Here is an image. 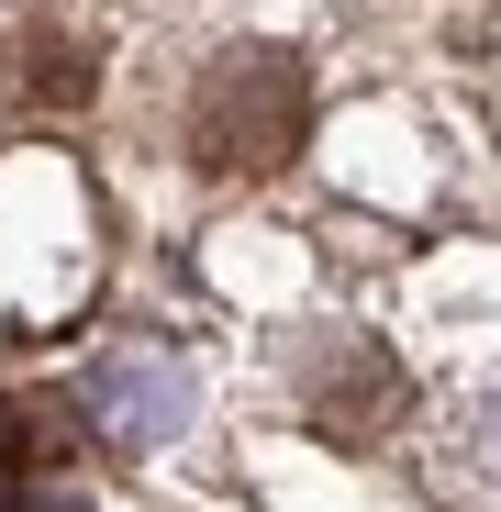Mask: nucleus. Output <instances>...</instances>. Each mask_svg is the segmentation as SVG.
I'll use <instances>...</instances> for the list:
<instances>
[{
	"instance_id": "f257e3e1",
	"label": "nucleus",
	"mask_w": 501,
	"mask_h": 512,
	"mask_svg": "<svg viewBox=\"0 0 501 512\" xmlns=\"http://www.w3.org/2000/svg\"><path fill=\"white\" fill-rule=\"evenodd\" d=\"M190 167L201 179H279L312 134V67L290 45H223L190 78Z\"/></svg>"
},
{
	"instance_id": "f03ea898",
	"label": "nucleus",
	"mask_w": 501,
	"mask_h": 512,
	"mask_svg": "<svg viewBox=\"0 0 501 512\" xmlns=\"http://www.w3.org/2000/svg\"><path fill=\"white\" fill-rule=\"evenodd\" d=\"M401 401H412V390H401V368H390L379 346H346V368H334V379H312V401H301V412H312V435H334V446H368L379 423L401 412Z\"/></svg>"
},
{
	"instance_id": "7ed1b4c3",
	"label": "nucleus",
	"mask_w": 501,
	"mask_h": 512,
	"mask_svg": "<svg viewBox=\"0 0 501 512\" xmlns=\"http://www.w3.org/2000/svg\"><path fill=\"white\" fill-rule=\"evenodd\" d=\"M34 101H90V56H67V45L45 56L34 45Z\"/></svg>"
}]
</instances>
